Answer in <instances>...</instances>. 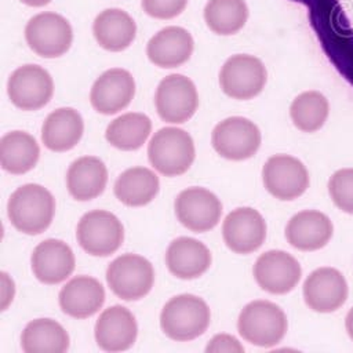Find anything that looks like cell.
<instances>
[{"mask_svg":"<svg viewBox=\"0 0 353 353\" xmlns=\"http://www.w3.org/2000/svg\"><path fill=\"white\" fill-rule=\"evenodd\" d=\"M108 183V168L95 156H83L74 160L66 172V188L77 201H88L105 190Z\"/></svg>","mask_w":353,"mask_h":353,"instance_id":"cell-24","label":"cell"},{"mask_svg":"<svg viewBox=\"0 0 353 353\" xmlns=\"http://www.w3.org/2000/svg\"><path fill=\"white\" fill-rule=\"evenodd\" d=\"M330 103L319 91H305L295 97L290 106L292 124L303 132H316L327 121Z\"/></svg>","mask_w":353,"mask_h":353,"instance_id":"cell-32","label":"cell"},{"mask_svg":"<svg viewBox=\"0 0 353 353\" xmlns=\"http://www.w3.org/2000/svg\"><path fill=\"white\" fill-rule=\"evenodd\" d=\"M135 95L132 74L121 68L105 70L92 84L90 102L101 114H116L125 109Z\"/></svg>","mask_w":353,"mask_h":353,"instance_id":"cell-17","label":"cell"},{"mask_svg":"<svg viewBox=\"0 0 353 353\" xmlns=\"http://www.w3.org/2000/svg\"><path fill=\"white\" fill-rule=\"evenodd\" d=\"M211 321L208 305L192 294L172 296L161 309L160 327L163 332L178 342H186L203 335Z\"/></svg>","mask_w":353,"mask_h":353,"instance_id":"cell-2","label":"cell"},{"mask_svg":"<svg viewBox=\"0 0 353 353\" xmlns=\"http://www.w3.org/2000/svg\"><path fill=\"white\" fill-rule=\"evenodd\" d=\"M58 301L65 314L74 319H87L102 307L105 290L97 279L77 276L61 288Z\"/></svg>","mask_w":353,"mask_h":353,"instance_id":"cell-22","label":"cell"},{"mask_svg":"<svg viewBox=\"0 0 353 353\" xmlns=\"http://www.w3.org/2000/svg\"><path fill=\"white\" fill-rule=\"evenodd\" d=\"M210 250L192 237L172 240L165 252L168 270L178 279L193 280L203 276L211 265Z\"/></svg>","mask_w":353,"mask_h":353,"instance_id":"cell-23","label":"cell"},{"mask_svg":"<svg viewBox=\"0 0 353 353\" xmlns=\"http://www.w3.org/2000/svg\"><path fill=\"white\" fill-rule=\"evenodd\" d=\"M40 148L25 131H10L0 139V163L4 171L21 175L30 171L39 161Z\"/></svg>","mask_w":353,"mask_h":353,"instance_id":"cell-28","label":"cell"},{"mask_svg":"<svg viewBox=\"0 0 353 353\" xmlns=\"http://www.w3.org/2000/svg\"><path fill=\"white\" fill-rule=\"evenodd\" d=\"M334 233L331 219L320 211L303 210L285 226V239L299 251H316L328 244Z\"/></svg>","mask_w":353,"mask_h":353,"instance_id":"cell-20","label":"cell"},{"mask_svg":"<svg viewBox=\"0 0 353 353\" xmlns=\"http://www.w3.org/2000/svg\"><path fill=\"white\" fill-rule=\"evenodd\" d=\"M69 335L55 320L36 319L26 324L21 335L25 353H63L69 349Z\"/></svg>","mask_w":353,"mask_h":353,"instance_id":"cell-29","label":"cell"},{"mask_svg":"<svg viewBox=\"0 0 353 353\" xmlns=\"http://www.w3.org/2000/svg\"><path fill=\"white\" fill-rule=\"evenodd\" d=\"M178 221L194 233H204L215 228L222 215L219 199L204 188H188L175 199Z\"/></svg>","mask_w":353,"mask_h":353,"instance_id":"cell-13","label":"cell"},{"mask_svg":"<svg viewBox=\"0 0 353 353\" xmlns=\"http://www.w3.org/2000/svg\"><path fill=\"white\" fill-rule=\"evenodd\" d=\"M194 156L192 137L176 127L160 128L148 145V159L152 167L164 176L185 174L193 164Z\"/></svg>","mask_w":353,"mask_h":353,"instance_id":"cell-3","label":"cell"},{"mask_svg":"<svg viewBox=\"0 0 353 353\" xmlns=\"http://www.w3.org/2000/svg\"><path fill=\"white\" fill-rule=\"evenodd\" d=\"M268 81V70L263 62L247 54L232 55L219 72L222 91L239 101L252 99L262 92Z\"/></svg>","mask_w":353,"mask_h":353,"instance_id":"cell-7","label":"cell"},{"mask_svg":"<svg viewBox=\"0 0 353 353\" xmlns=\"http://www.w3.org/2000/svg\"><path fill=\"white\" fill-rule=\"evenodd\" d=\"M252 272L256 284L263 291L276 295L292 291L302 276L299 262L281 250H270L261 254Z\"/></svg>","mask_w":353,"mask_h":353,"instance_id":"cell-14","label":"cell"},{"mask_svg":"<svg viewBox=\"0 0 353 353\" xmlns=\"http://www.w3.org/2000/svg\"><path fill=\"white\" fill-rule=\"evenodd\" d=\"M248 19L244 0H208L204 7V21L210 30L221 36L237 33Z\"/></svg>","mask_w":353,"mask_h":353,"instance_id":"cell-31","label":"cell"},{"mask_svg":"<svg viewBox=\"0 0 353 353\" xmlns=\"http://www.w3.org/2000/svg\"><path fill=\"white\" fill-rule=\"evenodd\" d=\"M25 39L34 54L51 59L68 52L73 41V30L62 15L40 12L26 23Z\"/></svg>","mask_w":353,"mask_h":353,"instance_id":"cell-8","label":"cell"},{"mask_svg":"<svg viewBox=\"0 0 353 353\" xmlns=\"http://www.w3.org/2000/svg\"><path fill=\"white\" fill-rule=\"evenodd\" d=\"M97 43L108 51L119 52L128 48L137 34L135 21L120 8H108L97 15L92 23Z\"/></svg>","mask_w":353,"mask_h":353,"instance_id":"cell-26","label":"cell"},{"mask_svg":"<svg viewBox=\"0 0 353 353\" xmlns=\"http://www.w3.org/2000/svg\"><path fill=\"white\" fill-rule=\"evenodd\" d=\"M97 345L105 352H123L130 349L138 335L134 314L124 306L114 305L105 309L94 327Z\"/></svg>","mask_w":353,"mask_h":353,"instance_id":"cell-18","label":"cell"},{"mask_svg":"<svg viewBox=\"0 0 353 353\" xmlns=\"http://www.w3.org/2000/svg\"><path fill=\"white\" fill-rule=\"evenodd\" d=\"M288 328L287 316L270 301H252L239 314L237 330L244 341L261 347L277 345Z\"/></svg>","mask_w":353,"mask_h":353,"instance_id":"cell-4","label":"cell"},{"mask_svg":"<svg viewBox=\"0 0 353 353\" xmlns=\"http://www.w3.org/2000/svg\"><path fill=\"white\" fill-rule=\"evenodd\" d=\"M266 190L283 201L295 200L309 188V172L305 164L290 154L269 157L262 168Z\"/></svg>","mask_w":353,"mask_h":353,"instance_id":"cell-11","label":"cell"},{"mask_svg":"<svg viewBox=\"0 0 353 353\" xmlns=\"http://www.w3.org/2000/svg\"><path fill=\"white\" fill-rule=\"evenodd\" d=\"M193 47V37L186 29L181 26H167L148 41L146 55L156 66L172 69L189 61Z\"/></svg>","mask_w":353,"mask_h":353,"instance_id":"cell-21","label":"cell"},{"mask_svg":"<svg viewBox=\"0 0 353 353\" xmlns=\"http://www.w3.org/2000/svg\"><path fill=\"white\" fill-rule=\"evenodd\" d=\"M261 131L250 119L233 116L218 123L211 134L214 150L223 159L240 161L252 157L261 146Z\"/></svg>","mask_w":353,"mask_h":353,"instance_id":"cell-9","label":"cell"},{"mask_svg":"<svg viewBox=\"0 0 353 353\" xmlns=\"http://www.w3.org/2000/svg\"><path fill=\"white\" fill-rule=\"evenodd\" d=\"M159 176L146 167H132L119 175L114 182V196L128 207L149 204L159 193Z\"/></svg>","mask_w":353,"mask_h":353,"instance_id":"cell-27","label":"cell"},{"mask_svg":"<svg viewBox=\"0 0 353 353\" xmlns=\"http://www.w3.org/2000/svg\"><path fill=\"white\" fill-rule=\"evenodd\" d=\"M222 237L229 250L247 255L256 251L266 239V222L251 207L230 211L222 223Z\"/></svg>","mask_w":353,"mask_h":353,"instance_id":"cell-15","label":"cell"},{"mask_svg":"<svg viewBox=\"0 0 353 353\" xmlns=\"http://www.w3.org/2000/svg\"><path fill=\"white\" fill-rule=\"evenodd\" d=\"M207 353H219V352H229V353H241L244 352L243 345L240 342L229 335V334H218L215 335L205 347Z\"/></svg>","mask_w":353,"mask_h":353,"instance_id":"cell-35","label":"cell"},{"mask_svg":"<svg viewBox=\"0 0 353 353\" xmlns=\"http://www.w3.org/2000/svg\"><path fill=\"white\" fill-rule=\"evenodd\" d=\"M10 101L22 110H39L54 94L51 74L39 65H23L15 69L7 81Z\"/></svg>","mask_w":353,"mask_h":353,"instance_id":"cell-12","label":"cell"},{"mask_svg":"<svg viewBox=\"0 0 353 353\" xmlns=\"http://www.w3.org/2000/svg\"><path fill=\"white\" fill-rule=\"evenodd\" d=\"M83 132L84 123L81 114L73 108H59L44 120L41 141L52 152H66L80 142Z\"/></svg>","mask_w":353,"mask_h":353,"instance_id":"cell-25","label":"cell"},{"mask_svg":"<svg viewBox=\"0 0 353 353\" xmlns=\"http://www.w3.org/2000/svg\"><path fill=\"white\" fill-rule=\"evenodd\" d=\"M152 131V121L143 113L128 112L106 127V141L120 150H137L139 149Z\"/></svg>","mask_w":353,"mask_h":353,"instance_id":"cell-30","label":"cell"},{"mask_svg":"<svg viewBox=\"0 0 353 353\" xmlns=\"http://www.w3.org/2000/svg\"><path fill=\"white\" fill-rule=\"evenodd\" d=\"M347 295V281L335 268H319L313 270L303 283L305 303L317 313L338 310L346 302Z\"/></svg>","mask_w":353,"mask_h":353,"instance_id":"cell-16","label":"cell"},{"mask_svg":"<svg viewBox=\"0 0 353 353\" xmlns=\"http://www.w3.org/2000/svg\"><path fill=\"white\" fill-rule=\"evenodd\" d=\"M32 272L44 284H58L74 270L76 259L72 248L62 240L47 239L39 243L30 258Z\"/></svg>","mask_w":353,"mask_h":353,"instance_id":"cell-19","label":"cell"},{"mask_svg":"<svg viewBox=\"0 0 353 353\" xmlns=\"http://www.w3.org/2000/svg\"><path fill=\"white\" fill-rule=\"evenodd\" d=\"M328 193L341 211L353 214V168L335 171L328 181Z\"/></svg>","mask_w":353,"mask_h":353,"instance_id":"cell-33","label":"cell"},{"mask_svg":"<svg viewBox=\"0 0 353 353\" xmlns=\"http://www.w3.org/2000/svg\"><path fill=\"white\" fill-rule=\"evenodd\" d=\"M106 283L120 299L139 301L150 292L154 283V270L146 258L137 254H124L109 263Z\"/></svg>","mask_w":353,"mask_h":353,"instance_id":"cell-5","label":"cell"},{"mask_svg":"<svg viewBox=\"0 0 353 353\" xmlns=\"http://www.w3.org/2000/svg\"><path fill=\"white\" fill-rule=\"evenodd\" d=\"M345 328H346V332L349 335V338L353 341V307L347 312L346 314V319H345Z\"/></svg>","mask_w":353,"mask_h":353,"instance_id":"cell-36","label":"cell"},{"mask_svg":"<svg viewBox=\"0 0 353 353\" xmlns=\"http://www.w3.org/2000/svg\"><path fill=\"white\" fill-rule=\"evenodd\" d=\"M188 0H142L143 11L156 19H172L182 14Z\"/></svg>","mask_w":353,"mask_h":353,"instance_id":"cell-34","label":"cell"},{"mask_svg":"<svg viewBox=\"0 0 353 353\" xmlns=\"http://www.w3.org/2000/svg\"><path fill=\"white\" fill-rule=\"evenodd\" d=\"M21 1L30 7H43V6H47L51 0H21Z\"/></svg>","mask_w":353,"mask_h":353,"instance_id":"cell-37","label":"cell"},{"mask_svg":"<svg viewBox=\"0 0 353 353\" xmlns=\"http://www.w3.org/2000/svg\"><path fill=\"white\" fill-rule=\"evenodd\" d=\"M154 105L163 121L171 124L188 121L199 106V94L194 83L183 74L164 77L157 85Z\"/></svg>","mask_w":353,"mask_h":353,"instance_id":"cell-10","label":"cell"},{"mask_svg":"<svg viewBox=\"0 0 353 353\" xmlns=\"http://www.w3.org/2000/svg\"><path fill=\"white\" fill-rule=\"evenodd\" d=\"M55 200L50 190L39 183L19 186L8 199L7 214L12 226L25 234L43 233L52 222Z\"/></svg>","mask_w":353,"mask_h":353,"instance_id":"cell-1","label":"cell"},{"mask_svg":"<svg viewBox=\"0 0 353 353\" xmlns=\"http://www.w3.org/2000/svg\"><path fill=\"white\" fill-rule=\"evenodd\" d=\"M76 237L87 254L109 256L123 244L124 228L114 214L105 210H92L80 218Z\"/></svg>","mask_w":353,"mask_h":353,"instance_id":"cell-6","label":"cell"}]
</instances>
